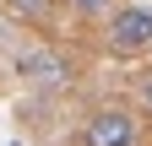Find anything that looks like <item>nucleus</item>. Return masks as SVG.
I'll use <instances>...</instances> for the list:
<instances>
[{
	"label": "nucleus",
	"mask_w": 152,
	"mask_h": 146,
	"mask_svg": "<svg viewBox=\"0 0 152 146\" xmlns=\"http://www.w3.org/2000/svg\"><path fill=\"white\" fill-rule=\"evenodd\" d=\"M109 49L114 54H141L152 49V11L147 6H120L109 16Z\"/></svg>",
	"instance_id": "obj_1"
},
{
	"label": "nucleus",
	"mask_w": 152,
	"mask_h": 146,
	"mask_svg": "<svg viewBox=\"0 0 152 146\" xmlns=\"http://www.w3.org/2000/svg\"><path fill=\"white\" fill-rule=\"evenodd\" d=\"M82 146H136V119L125 108H98L82 124Z\"/></svg>",
	"instance_id": "obj_2"
},
{
	"label": "nucleus",
	"mask_w": 152,
	"mask_h": 146,
	"mask_svg": "<svg viewBox=\"0 0 152 146\" xmlns=\"http://www.w3.org/2000/svg\"><path fill=\"white\" fill-rule=\"evenodd\" d=\"M16 70H22L27 81H38V87H65V81H71L65 54H49V49H33V54H22V60H16Z\"/></svg>",
	"instance_id": "obj_3"
},
{
	"label": "nucleus",
	"mask_w": 152,
	"mask_h": 146,
	"mask_svg": "<svg viewBox=\"0 0 152 146\" xmlns=\"http://www.w3.org/2000/svg\"><path fill=\"white\" fill-rule=\"evenodd\" d=\"M6 11L16 16V22H49L54 0H6Z\"/></svg>",
	"instance_id": "obj_4"
},
{
	"label": "nucleus",
	"mask_w": 152,
	"mask_h": 146,
	"mask_svg": "<svg viewBox=\"0 0 152 146\" xmlns=\"http://www.w3.org/2000/svg\"><path fill=\"white\" fill-rule=\"evenodd\" d=\"M71 6L82 11V16H114V11L125 6V0H71Z\"/></svg>",
	"instance_id": "obj_5"
},
{
	"label": "nucleus",
	"mask_w": 152,
	"mask_h": 146,
	"mask_svg": "<svg viewBox=\"0 0 152 146\" xmlns=\"http://www.w3.org/2000/svg\"><path fill=\"white\" fill-rule=\"evenodd\" d=\"M141 103H147V114H152V81H147V87H141Z\"/></svg>",
	"instance_id": "obj_6"
}]
</instances>
